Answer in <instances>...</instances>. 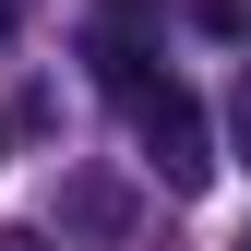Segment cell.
<instances>
[{"label": "cell", "instance_id": "cell-1", "mask_svg": "<svg viewBox=\"0 0 251 251\" xmlns=\"http://www.w3.org/2000/svg\"><path fill=\"white\" fill-rule=\"evenodd\" d=\"M132 144H144V168L168 179V192H203V179H215V132H203V96H192L179 72L132 96Z\"/></svg>", "mask_w": 251, "mask_h": 251}, {"label": "cell", "instance_id": "cell-2", "mask_svg": "<svg viewBox=\"0 0 251 251\" xmlns=\"http://www.w3.org/2000/svg\"><path fill=\"white\" fill-rule=\"evenodd\" d=\"M144 12H155V0H96V36H84V60H96V84H108L120 108H132L144 84H168L155 48H144Z\"/></svg>", "mask_w": 251, "mask_h": 251}, {"label": "cell", "instance_id": "cell-3", "mask_svg": "<svg viewBox=\"0 0 251 251\" xmlns=\"http://www.w3.org/2000/svg\"><path fill=\"white\" fill-rule=\"evenodd\" d=\"M0 251H48V239H36V227H12V239H0Z\"/></svg>", "mask_w": 251, "mask_h": 251}, {"label": "cell", "instance_id": "cell-5", "mask_svg": "<svg viewBox=\"0 0 251 251\" xmlns=\"http://www.w3.org/2000/svg\"><path fill=\"white\" fill-rule=\"evenodd\" d=\"M239 251H251V239H239Z\"/></svg>", "mask_w": 251, "mask_h": 251}, {"label": "cell", "instance_id": "cell-4", "mask_svg": "<svg viewBox=\"0 0 251 251\" xmlns=\"http://www.w3.org/2000/svg\"><path fill=\"white\" fill-rule=\"evenodd\" d=\"M239 155H251V84H239Z\"/></svg>", "mask_w": 251, "mask_h": 251}]
</instances>
